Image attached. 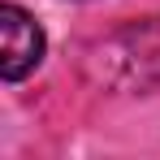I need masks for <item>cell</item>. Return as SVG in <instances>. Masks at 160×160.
Wrapping results in <instances>:
<instances>
[{
	"mask_svg": "<svg viewBox=\"0 0 160 160\" xmlns=\"http://www.w3.org/2000/svg\"><path fill=\"white\" fill-rule=\"evenodd\" d=\"M100 65H108V82L121 87H160V18L121 30L104 43Z\"/></svg>",
	"mask_w": 160,
	"mask_h": 160,
	"instance_id": "obj_1",
	"label": "cell"
},
{
	"mask_svg": "<svg viewBox=\"0 0 160 160\" xmlns=\"http://www.w3.org/2000/svg\"><path fill=\"white\" fill-rule=\"evenodd\" d=\"M43 61V30L18 4H0V78L18 82Z\"/></svg>",
	"mask_w": 160,
	"mask_h": 160,
	"instance_id": "obj_2",
	"label": "cell"
}]
</instances>
